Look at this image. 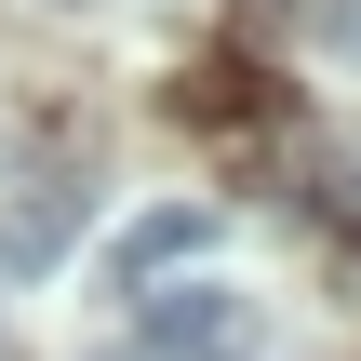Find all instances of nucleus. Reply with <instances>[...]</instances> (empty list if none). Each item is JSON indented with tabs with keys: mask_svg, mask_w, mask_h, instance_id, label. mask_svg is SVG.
Instances as JSON below:
<instances>
[{
	"mask_svg": "<svg viewBox=\"0 0 361 361\" xmlns=\"http://www.w3.org/2000/svg\"><path fill=\"white\" fill-rule=\"evenodd\" d=\"M67 228H80V188H54V201H13V214H0V281L54 268V255H67Z\"/></svg>",
	"mask_w": 361,
	"mask_h": 361,
	"instance_id": "obj_3",
	"label": "nucleus"
},
{
	"mask_svg": "<svg viewBox=\"0 0 361 361\" xmlns=\"http://www.w3.org/2000/svg\"><path fill=\"white\" fill-rule=\"evenodd\" d=\"M335 214H361V147H348V161H335Z\"/></svg>",
	"mask_w": 361,
	"mask_h": 361,
	"instance_id": "obj_4",
	"label": "nucleus"
},
{
	"mask_svg": "<svg viewBox=\"0 0 361 361\" xmlns=\"http://www.w3.org/2000/svg\"><path fill=\"white\" fill-rule=\"evenodd\" d=\"M147 361H255V295H228V281H201V268H174V281H147Z\"/></svg>",
	"mask_w": 361,
	"mask_h": 361,
	"instance_id": "obj_1",
	"label": "nucleus"
},
{
	"mask_svg": "<svg viewBox=\"0 0 361 361\" xmlns=\"http://www.w3.org/2000/svg\"><path fill=\"white\" fill-rule=\"evenodd\" d=\"M201 255H214V201H147V214L107 241V268H121L134 295H147V281H174V268H201Z\"/></svg>",
	"mask_w": 361,
	"mask_h": 361,
	"instance_id": "obj_2",
	"label": "nucleus"
},
{
	"mask_svg": "<svg viewBox=\"0 0 361 361\" xmlns=\"http://www.w3.org/2000/svg\"><path fill=\"white\" fill-rule=\"evenodd\" d=\"M0 361H13V322H0Z\"/></svg>",
	"mask_w": 361,
	"mask_h": 361,
	"instance_id": "obj_5",
	"label": "nucleus"
}]
</instances>
